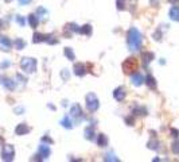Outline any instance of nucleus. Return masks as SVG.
I'll list each match as a JSON object with an SVG mask.
<instances>
[{"mask_svg":"<svg viewBox=\"0 0 179 162\" xmlns=\"http://www.w3.org/2000/svg\"><path fill=\"white\" fill-rule=\"evenodd\" d=\"M80 34H84V35H90L92 34V26L90 24H85L80 28Z\"/></svg>","mask_w":179,"mask_h":162,"instance_id":"412c9836","label":"nucleus"},{"mask_svg":"<svg viewBox=\"0 0 179 162\" xmlns=\"http://www.w3.org/2000/svg\"><path fill=\"white\" fill-rule=\"evenodd\" d=\"M147 147H148V149H152V150H158L159 142H156V141H150V142L147 143Z\"/></svg>","mask_w":179,"mask_h":162,"instance_id":"bb28decb","label":"nucleus"},{"mask_svg":"<svg viewBox=\"0 0 179 162\" xmlns=\"http://www.w3.org/2000/svg\"><path fill=\"white\" fill-rule=\"evenodd\" d=\"M10 65V62H4V64H2V66H8Z\"/></svg>","mask_w":179,"mask_h":162,"instance_id":"ea45409f","label":"nucleus"},{"mask_svg":"<svg viewBox=\"0 0 179 162\" xmlns=\"http://www.w3.org/2000/svg\"><path fill=\"white\" fill-rule=\"evenodd\" d=\"M125 122H127V123H128V126H133V117H131V116H129V117H127Z\"/></svg>","mask_w":179,"mask_h":162,"instance_id":"72a5a7b5","label":"nucleus"},{"mask_svg":"<svg viewBox=\"0 0 179 162\" xmlns=\"http://www.w3.org/2000/svg\"><path fill=\"white\" fill-rule=\"evenodd\" d=\"M2 28H3V20L0 19V30H2Z\"/></svg>","mask_w":179,"mask_h":162,"instance_id":"58836bf2","label":"nucleus"},{"mask_svg":"<svg viewBox=\"0 0 179 162\" xmlns=\"http://www.w3.org/2000/svg\"><path fill=\"white\" fill-rule=\"evenodd\" d=\"M169 3H171V4H178L179 0H169Z\"/></svg>","mask_w":179,"mask_h":162,"instance_id":"4c0bfd02","label":"nucleus"},{"mask_svg":"<svg viewBox=\"0 0 179 162\" xmlns=\"http://www.w3.org/2000/svg\"><path fill=\"white\" fill-rule=\"evenodd\" d=\"M97 143H98V146L105 147L108 145V137H106V135H104V134H100L98 139H97Z\"/></svg>","mask_w":179,"mask_h":162,"instance_id":"6ab92c4d","label":"nucleus"},{"mask_svg":"<svg viewBox=\"0 0 179 162\" xmlns=\"http://www.w3.org/2000/svg\"><path fill=\"white\" fill-rule=\"evenodd\" d=\"M6 2H12V0H6Z\"/></svg>","mask_w":179,"mask_h":162,"instance_id":"79ce46f5","label":"nucleus"},{"mask_svg":"<svg viewBox=\"0 0 179 162\" xmlns=\"http://www.w3.org/2000/svg\"><path fill=\"white\" fill-rule=\"evenodd\" d=\"M16 22H18V23H19L20 26H24V23H26L24 19H23V18H22L20 15H18V16H16Z\"/></svg>","mask_w":179,"mask_h":162,"instance_id":"2f4dec72","label":"nucleus"},{"mask_svg":"<svg viewBox=\"0 0 179 162\" xmlns=\"http://www.w3.org/2000/svg\"><path fill=\"white\" fill-rule=\"evenodd\" d=\"M137 66H139L137 60L131 57V58H128V60L124 61V64H123V70H124V73H127V75H133V73L137 70Z\"/></svg>","mask_w":179,"mask_h":162,"instance_id":"7ed1b4c3","label":"nucleus"},{"mask_svg":"<svg viewBox=\"0 0 179 162\" xmlns=\"http://www.w3.org/2000/svg\"><path fill=\"white\" fill-rule=\"evenodd\" d=\"M113 96H114V99H116L117 101H123V100H124V97H125V89L123 87L116 88V89L113 91Z\"/></svg>","mask_w":179,"mask_h":162,"instance_id":"6e6552de","label":"nucleus"},{"mask_svg":"<svg viewBox=\"0 0 179 162\" xmlns=\"http://www.w3.org/2000/svg\"><path fill=\"white\" fill-rule=\"evenodd\" d=\"M171 150H173L174 154H179V141H175L173 145H171Z\"/></svg>","mask_w":179,"mask_h":162,"instance_id":"cd10ccee","label":"nucleus"},{"mask_svg":"<svg viewBox=\"0 0 179 162\" xmlns=\"http://www.w3.org/2000/svg\"><path fill=\"white\" fill-rule=\"evenodd\" d=\"M36 12H38V15L40 16V19H46V16L48 15V12H47V10H44L43 7H39L38 10H36Z\"/></svg>","mask_w":179,"mask_h":162,"instance_id":"393cba45","label":"nucleus"},{"mask_svg":"<svg viewBox=\"0 0 179 162\" xmlns=\"http://www.w3.org/2000/svg\"><path fill=\"white\" fill-rule=\"evenodd\" d=\"M61 126H63L65 128H72L73 127V122L70 120V116H65L61 120Z\"/></svg>","mask_w":179,"mask_h":162,"instance_id":"aec40b11","label":"nucleus"},{"mask_svg":"<svg viewBox=\"0 0 179 162\" xmlns=\"http://www.w3.org/2000/svg\"><path fill=\"white\" fill-rule=\"evenodd\" d=\"M14 45H15V47H16L18 50H22V49H24V46H26V42L22 38H18L14 42Z\"/></svg>","mask_w":179,"mask_h":162,"instance_id":"b1692460","label":"nucleus"},{"mask_svg":"<svg viewBox=\"0 0 179 162\" xmlns=\"http://www.w3.org/2000/svg\"><path fill=\"white\" fill-rule=\"evenodd\" d=\"M12 46V42L10 40V38H7L4 35H0V49L4 50V51H8Z\"/></svg>","mask_w":179,"mask_h":162,"instance_id":"0eeeda50","label":"nucleus"},{"mask_svg":"<svg viewBox=\"0 0 179 162\" xmlns=\"http://www.w3.org/2000/svg\"><path fill=\"white\" fill-rule=\"evenodd\" d=\"M104 161H119V158L116 157V156H114V154L113 153H108L106 154V156L105 157H104Z\"/></svg>","mask_w":179,"mask_h":162,"instance_id":"a878e982","label":"nucleus"},{"mask_svg":"<svg viewBox=\"0 0 179 162\" xmlns=\"http://www.w3.org/2000/svg\"><path fill=\"white\" fill-rule=\"evenodd\" d=\"M14 157H15V149L14 146L11 145H6L2 150V160L3 161H14Z\"/></svg>","mask_w":179,"mask_h":162,"instance_id":"39448f33","label":"nucleus"},{"mask_svg":"<svg viewBox=\"0 0 179 162\" xmlns=\"http://www.w3.org/2000/svg\"><path fill=\"white\" fill-rule=\"evenodd\" d=\"M170 18L175 22H179V7H173L170 10Z\"/></svg>","mask_w":179,"mask_h":162,"instance_id":"dca6fc26","label":"nucleus"},{"mask_svg":"<svg viewBox=\"0 0 179 162\" xmlns=\"http://www.w3.org/2000/svg\"><path fill=\"white\" fill-rule=\"evenodd\" d=\"M38 151H39V156L42 157V160H46V158L50 156V147H48L47 145H40L39 146V149H38Z\"/></svg>","mask_w":179,"mask_h":162,"instance_id":"1a4fd4ad","label":"nucleus"},{"mask_svg":"<svg viewBox=\"0 0 179 162\" xmlns=\"http://www.w3.org/2000/svg\"><path fill=\"white\" fill-rule=\"evenodd\" d=\"M100 107V101L97 96L94 93H88L86 95V108L89 109L90 112H96Z\"/></svg>","mask_w":179,"mask_h":162,"instance_id":"20e7f679","label":"nucleus"},{"mask_svg":"<svg viewBox=\"0 0 179 162\" xmlns=\"http://www.w3.org/2000/svg\"><path fill=\"white\" fill-rule=\"evenodd\" d=\"M30 2H31V0H19V3H20V4H28Z\"/></svg>","mask_w":179,"mask_h":162,"instance_id":"e433bc0d","label":"nucleus"},{"mask_svg":"<svg viewBox=\"0 0 179 162\" xmlns=\"http://www.w3.org/2000/svg\"><path fill=\"white\" fill-rule=\"evenodd\" d=\"M144 83V77L140 75V73H133L132 75V84L135 87H140L141 84Z\"/></svg>","mask_w":179,"mask_h":162,"instance_id":"f8f14e48","label":"nucleus"},{"mask_svg":"<svg viewBox=\"0 0 179 162\" xmlns=\"http://www.w3.org/2000/svg\"><path fill=\"white\" fill-rule=\"evenodd\" d=\"M116 4H117V10H125V0H116Z\"/></svg>","mask_w":179,"mask_h":162,"instance_id":"c85d7f7f","label":"nucleus"},{"mask_svg":"<svg viewBox=\"0 0 179 162\" xmlns=\"http://www.w3.org/2000/svg\"><path fill=\"white\" fill-rule=\"evenodd\" d=\"M73 70L76 73V76L82 77V76H85V73H86V68H85V65H82V64H76L73 68Z\"/></svg>","mask_w":179,"mask_h":162,"instance_id":"9d476101","label":"nucleus"},{"mask_svg":"<svg viewBox=\"0 0 179 162\" xmlns=\"http://www.w3.org/2000/svg\"><path fill=\"white\" fill-rule=\"evenodd\" d=\"M156 2H159V0H151V4H155Z\"/></svg>","mask_w":179,"mask_h":162,"instance_id":"a19ab883","label":"nucleus"},{"mask_svg":"<svg viewBox=\"0 0 179 162\" xmlns=\"http://www.w3.org/2000/svg\"><path fill=\"white\" fill-rule=\"evenodd\" d=\"M154 36H155V39H156V40H160V39H162V38H160V32H158V31L155 32V35H154Z\"/></svg>","mask_w":179,"mask_h":162,"instance_id":"f704fd0d","label":"nucleus"},{"mask_svg":"<svg viewBox=\"0 0 179 162\" xmlns=\"http://www.w3.org/2000/svg\"><path fill=\"white\" fill-rule=\"evenodd\" d=\"M28 131H30V128H28L27 124H24V123L18 124L16 128H15V134L16 135H24V134H27Z\"/></svg>","mask_w":179,"mask_h":162,"instance_id":"9b49d317","label":"nucleus"},{"mask_svg":"<svg viewBox=\"0 0 179 162\" xmlns=\"http://www.w3.org/2000/svg\"><path fill=\"white\" fill-rule=\"evenodd\" d=\"M65 56L69 58L70 61H73V60H76V54H74V51L70 49V47H65Z\"/></svg>","mask_w":179,"mask_h":162,"instance_id":"5701e85b","label":"nucleus"},{"mask_svg":"<svg viewBox=\"0 0 179 162\" xmlns=\"http://www.w3.org/2000/svg\"><path fill=\"white\" fill-rule=\"evenodd\" d=\"M170 132H171V135H173L174 138H178L179 137V131L177 130V128H171Z\"/></svg>","mask_w":179,"mask_h":162,"instance_id":"7c9ffc66","label":"nucleus"},{"mask_svg":"<svg viewBox=\"0 0 179 162\" xmlns=\"http://www.w3.org/2000/svg\"><path fill=\"white\" fill-rule=\"evenodd\" d=\"M141 40H143V38H141L140 31L137 30V28H135V27L129 28L128 36H127V42H128L129 50H132V51L140 50V47H141Z\"/></svg>","mask_w":179,"mask_h":162,"instance_id":"f257e3e1","label":"nucleus"},{"mask_svg":"<svg viewBox=\"0 0 179 162\" xmlns=\"http://www.w3.org/2000/svg\"><path fill=\"white\" fill-rule=\"evenodd\" d=\"M42 142H47V143H50V145H51V143H54L53 139L48 138V137H43V138H42Z\"/></svg>","mask_w":179,"mask_h":162,"instance_id":"473e14b6","label":"nucleus"},{"mask_svg":"<svg viewBox=\"0 0 179 162\" xmlns=\"http://www.w3.org/2000/svg\"><path fill=\"white\" fill-rule=\"evenodd\" d=\"M154 58H155L154 53H150V51H147V53H143V64H144V66H147L152 60H154Z\"/></svg>","mask_w":179,"mask_h":162,"instance_id":"2eb2a0df","label":"nucleus"},{"mask_svg":"<svg viewBox=\"0 0 179 162\" xmlns=\"http://www.w3.org/2000/svg\"><path fill=\"white\" fill-rule=\"evenodd\" d=\"M0 83L4 85L7 89H10V91H12L14 88H15V83L11 79H7V77H0Z\"/></svg>","mask_w":179,"mask_h":162,"instance_id":"ddd939ff","label":"nucleus"},{"mask_svg":"<svg viewBox=\"0 0 179 162\" xmlns=\"http://www.w3.org/2000/svg\"><path fill=\"white\" fill-rule=\"evenodd\" d=\"M84 134H85V138H86L88 141H93V139H94V130H93L92 127H88Z\"/></svg>","mask_w":179,"mask_h":162,"instance_id":"4be33fe9","label":"nucleus"},{"mask_svg":"<svg viewBox=\"0 0 179 162\" xmlns=\"http://www.w3.org/2000/svg\"><path fill=\"white\" fill-rule=\"evenodd\" d=\"M70 116L74 117L77 122H80L82 119V109H81L80 104H74L72 108H70Z\"/></svg>","mask_w":179,"mask_h":162,"instance_id":"423d86ee","label":"nucleus"},{"mask_svg":"<svg viewBox=\"0 0 179 162\" xmlns=\"http://www.w3.org/2000/svg\"><path fill=\"white\" fill-rule=\"evenodd\" d=\"M133 113L135 115H145L147 111H145V108H135L133 109Z\"/></svg>","mask_w":179,"mask_h":162,"instance_id":"c756f323","label":"nucleus"},{"mask_svg":"<svg viewBox=\"0 0 179 162\" xmlns=\"http://www.w3.org/2000/svg\"><path fill=\"white\" fill-rule=\"evenodd\" d=\"M46 38H47V35L39 34V32H35V34H34V36H32V42H34V43H39V42H46Z\"/></svg>","mask_w":179,"mask_h":162,"instance_id":"f3484780","label":"nucleus"},{"mask_svg":"<svg viewBox=\"0 0 179 162\" xmlns=\"http://www.w3.org/2000/svg\"><path fill=\"white\" fill-rule=\"evenodd\" d=\"M144 81H145V84H147V85L151 88V89H155V88H156V80H155L154 76L148 75V76L144 79Z\"/></svg>","mask_w":179,"mask_h":162,"instance_id":"4468645a","label":"nucleus"},{"mask_svg":"<svg viewBox=\"0 0 179 162\" xmlns=\"http://www.w3.org/2000/svg\"><path fill=\"white\" fill-rule=\"evenodd\" d=\"M20 68L26 73H34L36 70V60L31 57H24L20 61Z\"/></svg>","mask_w":179,"mask_h":162,"instance_id":"f03ea898","label":"nucleus"},{"mask_svg":"<svg viewBox=\"0 0 179 162\" xmlns=\"http://www.w3.org/2000/svg\"><path fill=\"white\" fill-rule=\"evenodd\" d=\"M28 23H30V26H31L32 28H35L36 26H38V23H39L38 16H35L34 14H31V15H28Z\"/></svg>","mask_w":179,"mask_h":162,"instance_id":"a211bd4d","label":"nucleus"},{"mask_svg":"<svg viewBox=\"0 0 179 162\" xmlns=\"http://www.w3.org/2000/svg\"><path fill=\"white\" fill-rule=\"evenodd\" d=\"M62 76H63V79H65V80H68V70H66V69H65V70H63V73H62Z\"/></svg>","mask_w":179,"mask_h":162,"instance_id":"c9c22d12","label":"nucleus"}]
</instances>
